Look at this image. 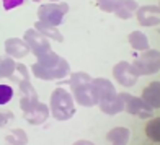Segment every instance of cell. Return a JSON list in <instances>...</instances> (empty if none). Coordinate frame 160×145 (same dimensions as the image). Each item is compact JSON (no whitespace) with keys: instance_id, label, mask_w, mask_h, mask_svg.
Segmentation results:
<instances>
[{"instance_id":"d4e9b609","label":"cell","mask_w":160,"mask_h":145,"mask_svg":"<svg viewBox=\"0 0 160 145\" xmlns=\"http://www.w3.org/2000/svg\"><path fill=\"white\" fill-rule=\"evenodd\" d=\"M23 3H25V0H2V5H3V8H5L7 12L17 8V7L23 5Z\"/></svg>"},{"instance_id":"277c9868","label":"cell","mask_w":160,"mask_h":145,"mask_svg":"<svg viewBox=\"0 0 160 145\" xmlns=\"http://www.w3.org/2000/svg\"><path fill=\"white\" fill-rule=\"evenodd\" d=\"M49 104H51V114L56 121H69L75 114L74 98L67 90L61 88V86H57L52 91Z\"/></svg>"},{"instance_id":"3957f363","label":"cell","mask_w":160,"mask_h":145,"mask_svg":"<svg viewBox=\"0 0 160 145\" xmlns=\"http://www.w3.org/2000/svg\"><path fill=\"white\" fill-rule=\"evenodd\" d=\"M93 78L85 74V72H70V90L74 93V99L80 106H85V108H92V106H97L98 104V99H97V93L95 88H93Z\"/></svg>"},{"instance_id":"7402d4cb","label":"cell","mask_w":160,"mask_h":145,"mask_svg":"<svg viewBox=\"0 0 160 145\" xmlns=\"http://www.w3.org/2000/svg\"><path fill=\"white\" fill-rule=\"evenodd\" d=\"M10 80L15 82L17 85H20L21 82H28V80H30V74H28V69H26L25 64H17L15 72L12 74Z\"/></svg>"},{"instance_id":"30bf717a","label":"cell","mask_w":160,"mask_h":145,"mask_svg":"<svg viewBox=\"0 0 160 145\" xmlns=\"http://www.w3.org/2000/svg\"><path fill=\"white\" fill-rule=\"evenodd\" d=\"M18 91H20V108H21V111L26 113V111H30L31 108L38 103V91L34 90V86L31 85V82L28 80V82H21L18 85Z\"/></svg>"},{"instance_id":"2e32d148","label":"cell","mask_w":160,"mask_h":145,"mask_svg":"<svg viewBox=\"0 0 160 145\" xmlns=\"http://www.w3.org/2000/svg\"><path fill=\"white\" fill-rule=\"evenodd\" d=\"M137 8H139V3L136 0H121L114 10V15L121 20H129L137 12Z\"/></svg>"},{"instance_id":"ffe728a7","label":"cell","mask_w":160,"mask_h":145,"mask_svg":"<svg viewBox=\"0 0 160 145\" xmlns=\"http://www.w3.org/2000/svg\"><path fill=\"white\" fill-rule=\"evenodd\" d=\"M15 67H17V62L15 59H12V57H2V60H0V77L2 78H10L12 74L15 72Z\"/></svg>"},{"instance_id":"83f0119b","label":"cell","mask_w":160,"mask_h":145,"mask_svg":"<svg viewBox=\"0 0 160 145\" xmlns=\"http://www.w3.org/2000/svg\"><path fill=\"white\" fill-rule=\"evenodd\" d=\"M49 2H59V0H49Z\"/></svg>"},{"instance_id":"52a82bcc","label":"cell","mask_w":160,"mask_h":145,"mask_svg":"<svg viewBox=\"0 0 160 145\" xmlns=\"http://www.w3.org/2000/svg\"><path fill=\"white\" fill-rule=\"evenodd\" d=\"M121 98L124 101V111L128 114L137 116L141 119H150L154 116V108H150L142 98H137L129 93H121Z\"/></svg>"},{"instance_id":"8fae6325","label":"cell","mask_w":160,"mask_h":145,"mask_svg":"<svg viewBox=\"0 0 160 145\" xmlns=\"http://www.w3.org/2000/svg\"><path fill=\"white\" fill-rule=\"evenodd\" d=\"M137 21L141 26H158L160 25V8L155 5H142L136 12Z\"/></svg>"},{"instance_id":"d6986e66","label":"cell","mask_w":160,"mask_h":145,"mask_svg":"<svg viewBox=\"0 0 160 145\" xmlns=\"http://www.w3.org/2000/svg\"><path fill=\"white\" fill-rule=\"evenodd\" d=\"M5 143L7 145H26L28 143V135L23 129H12L5 135Z\"/></svg>"},{"instance_id":"8992f818","label":"cell","mask_w":160,"mask_h":145,"mask_svg":"<svg viewBox=\"0 0 160 145\" xmlns=\"http://www.w3.org/2000/svg\"><path fill=\"white\" fill-rule=\"evenodd\" d=\"M132 67L137 75H152L160 70V51L157 49H147L136 57L132 62Z\"/></svg>"},{"instance_id":"4316f807","label":"cell","mask_w":160,"mask_h":145,"mask_svg":"<svg viewBox=\"0 0 160 145\" xmlns=\"http://www.w3.org/2000/svg\"><path fill=\"white\" fill-rule=\"evenodd\" d=\"M72 145H95V143L90 142V140H77V142H74Z\"/></svg>"},{"instance_id":"ba28073f","label":"cell","mask_w":160,"mask_h":145,"mask_svg":"<svg viewBox=\"0 0 160 145\" xmlns=\"http://www.w3.org/2000/svg\"><path fill=\"white\" fill-rule=\"evenodd\" d=\"M23 41L28 44V47H30V52H33L36 57H41V56H44L46 52L51 51L49 39L46 36H42L39 31H36L34 28H30V30L25 31Z\"/></svg>"},{"instance_id":"9a60e30c","label":"cell","mask_w":160,"mask_h":145,"mask_svg":"<svg viewBox=\"0 0 160 145\" xmlns=\"http://www.w3.org/2000/svg\"><path fill=\"white\" fill-rule=\"evenodd\" d=\"M131 139V132L128 127H114L106 134V140L111 145H128Z\"/></svg>"},{"instance_id":"f1b7e54d","label":"cell","mask_w":160,"mask_h":145,"mask_svg":"<svg viewBox=\"0 0 160 145\" xmlns=\"http://www.w3.org/2000/svg\"><path fill=\"white\" fill-rule=\"evenodd\" d=\"M158 8H160V3H158Z\"/></svg>"},{"instance_id":"484cf974","label":"cell","mask_w":160,"mask_h":145,"mask_svg":"<svg viewBox=\"0 0 160 145\" xmlns=\"http://www.w3.org/2000/svg\"><path fill=\"white\" fill-rule=\"evenodd\" d=\"M13 113L12 111H0V127H5L10 121H13Z\"/></svg>"},{"instance_id":"9c48e42d","label":"cell","mask_w":160,"mask_h":145,"mask_svg":"<svg viewBox=\"0 0 160 145\" xmlns=\"http://www.w3.org/2000/svg\"><path fill=\"white\" fill-rule=\"evenodd\" d=\"M113 77L116 78V82L119 85L126 86V88H131V86H134L139 75L136 74V70L132 67V64L129 62H118L113 67Z\"/></svg>"},{"instance_id":"cb8c5ba5","label":"cell","mask_w":160,"mask_h":145,"mask_svg":"<svg viewBox=\"0 0 160 145\" xmlns=\"http://www.w3.org/2000/svg\"><path fill=\"white\" fill-rule=\"evenodd\" d=\"M121 0H97V5L100 10H103L106 13H114L116 7L119 5Z\"/></svg>"},{"instance_id":"603a6c76","label":"cell","mask_w":160,"mask_h":145,"mask_svg":"<svg viewBox=\"0 0 160 145\" xmlns=\"http://www.w3.org/2000/svg\"><path fill=\"white\" fill-rule=\"evenodd\" d=\"M13 98V88L7 83H0V106L7 104Z\"/></svg>"},{"instance_id":"5bb4252c","label":"cell","mask_w":160,"mask_h":145,"mask_svg":"<svg viewBox=\"0 0 160 145\" xmlns=\"http://www.w3.org/2000/svg\"><path fill=\"white\" fill-rule=\"evenodd\" d=\"M142 99L154 109H160V82H152L144 88Z\"/></svg>"},{"instance_id":"e0dca14e","label":"cell","mask_w":160,"mask_h":145,"mask_svg":"<svg viewBox=\"0 0 160 145\" xmlns=\"http://www.w3.org/2000/svg\"><path fill=\"white\" fill-rule=\"evenodd\" d=\"M34 30L39 31L42 36H46V38L52 39V41H57V42H62L64 41V36L61 34V31L57 30V26H52V25H48L44 21H36L34 25Z\"/></svg>"},{"instance_id":"6da1fadb","label":"cell","mask_w":160,"mask_h":145,"mask_svg":"<svg viewBox=\"0 0 160 145\" xmlns=\"http://www.w3.org/2000/svg\"><path fill=\"white\" fill-rule=\"evenodd\" d=\"M31 74L36 78L46 82L62 80L67 75H70V65L64 57L56 54L54 51H49L44 56L38 57V62L31 65Z\"/></svg>"},{"instance_id":"7a4b0ae2","label":"cell","mask_w":160,"mask_h":145,"mask_svg":"<svg viewBox=\"0 0 160 145\" xmlns=\"http://www.w3.org/2000/svg\"><path fill=\"white\" fill-rule=\"evenodd\" d=\"M92 83L97 93V99L101 113L108 116H114L124 111V101L121 98V93H116L113 83L108 78H93Z\"/></svg>"},{"instance_id":"7c38bea8","label":"cell","mask_w":160,"mask_h":145,"mask_svg":"<svg viewBox=\"0 0 160 145\" xmlns=\"http://www.w3.org/2000/svg\"><path fill=\"white\" fill-rule=\"evenodd\" d=\"M5 52L12 59H25L30 54V47L21 38H8L5 41Z\"/></svg>"},{"instance_id":"44dd1931","label":"cell","mask_w":160,"mask_h":145,"mask_svg":"<svg viewBox=\"0 0 160 145\" xmlns=\"http://www.w3.org/2000/svg\"><path fill=\"white\" fill-rule=\"evenodd\" d=\"M145 135H147L150 140L160 143V118L152 119L149 124L145 126Z\"/></svg>"},{"instance_id":"4fadbf2b","label":"cell","mask_w":160,"mask_h":145,"mask_svg":"<svg viewBox=\"0 0 160 145\" xmlns=\"http://www.w3.org/2000/svg\"><path fill=\"white\" fill-rule=\"evenodd\" d=\"M23 118H25L26 122H30L31 126H39L49 118V108H48V104L38 101L30 111L23 113Z\"/></svg>"},{"instance_id":"f546056e","label":"cell","mask_w":160,"mask_h":145,"mask_svg":"<svg viewBox=\"0 0 160 145\" xmlns=\"http://www.w3.org/2000/svg\"><path fill=\"white\" fill-rule=\"evenodd\" d=\"M0 60H2V57H0Z\"/></svg>"},{"instance_id":"ac0fdd59","label":"cell","mask_w":160,"mask_h":145,"mask_svg":"<svg viewBox=\"0 0 160 145\" xmlns=\"http://www.w3.org/2000/svg\"><path fill=\"white\" fill-rule=\"evenodd\" d=\"M129 44L132 46L134 51H147L149 49V38L142 31H132L129 34Z\"/></svg>"},{"instance_id":"5b68a950","label":"cell","mask_w":160,"mask_h":145,"mask_svg":"<svg viewBox=\"0 0 160 145\" xmlns=\"http://www.w3.org/2000/svg\"><path fill=\"white\" fill-rule=\"evenodd\" d=\"M67 13H69V3L49 2V3H42L38 8V20L52 26H59L64 23V17Z\"/></svg>"}]
</instances>
